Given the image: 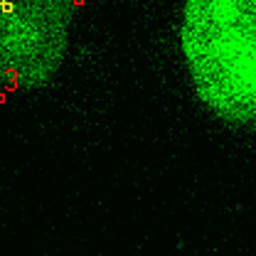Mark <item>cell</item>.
Masks as SVG:
<instances>
[{
    "instance_id": "7a4b0ae2",
    "label": "cell",
    "mask_w": 256,
    "mask_h": 256,
    "mask_svg": "<svg viewBox=\"0 0 256 256\" xmlns=\"http://www.w3.org/2000/svg\"><path fill=\"white\" fill-rule=\"evenodd\" d=\"M74 0H0V82L42 89L60 72Z\"/></svg>"
},
{
    "instance_id": "6da1fadb",
    "label": "cell",
    "mask_w": 256,
    "mask_h": 256,
    "mask_svg": "<svg viewBox=\"0 0 256 256\" xmlns=\"http://www.w3.org/2000/svg\"><path fill=\"white\" fill-rule=\"evenodd\" d=\"M182 54L197 96L224 121L256 118V0H185Z\"/></svg>"
}]
</instances>
